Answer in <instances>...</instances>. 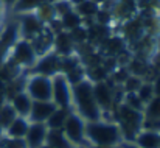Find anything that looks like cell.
Segmentation results:
<instances>
[{"mask_svg": "<svg viewBox=\"0 0 160 148\" xmlns=\"http://www.w3.org/2000/svg\"><path fill=\"white\" fill-rule=\"evenodd\" d=\"M72 111H75L86 122H97L103 119V112L93 97V83L90 80L86 78L72 84Z\"/></svg>", "mask_w": 160, "mask_h": 148, "instance_id": "obj_1", "label": "cell"}, {"mask_svg": "<svg viewBox=\"0 0 160 148\" xmlns=\"http://www.w3.org/2000/svg\"><path fill=\"white\" fill-rule=\"evenodd\" d=\"M86 142L87 147H120L123 137L115 120L101 119L86 123Z\"/></svg>", "mask_w": 160, "mask_h": 148, "instance_id": "obj_2", "label": "cell"}, {"mask_svg": "<svg viewBox=\"0 0 160 148\" xmlns=\"http://www.w3.org/2000/svg\"><path fill=\"white\" fill-rule=\"evenodd\" d=\"M38 53L33 49V44L27 39H17L16 44L9 49V51L6 53V59L16 66L20 72H30L36 61H38Z\"/></svg>", "mask_w": 160, "mask_h": 148, "instance_id": "obj_3", "label": "cell"}, {"mask_svg": "<svg viewBox=\"0 0 160 148\" xmlns=\"http://www.w3.org/2000/svg\"><path fill=\"white\" fill-rule=\"evenodd\" d=\"M23 91L33 101H48L52 100V78L28 72L25 75Z\"/></svg>", "mask_w": 160, "mask_h": 148, "instance_id": "obj_4", "label": "cell"}, {"mask_svg": "<svg viewBox=\"0 0 160 148\" xmlns=\"http://www.w3.org/2000/svg\"><path fill=\"white\" fill-rule=\"evenodd\" d=\"M86 120L82 117H79L75 111H68V115L64 122L62 126V133L65 134L67 140L70 142V145H86Z\"/></svg>", "mask_w": 160, "mask_h": 148, "instance_id": "obj_5", "label": "cell"}, {"mask_svg": "<svg viewBox=\"0 0 160 148\" xmlns=\"http://www.w3.org/2000/svg\"><path fill=\"white\" fill-rule=\"evenodd\" d=\"M52 101L56 108L72 109V84L61 72L52 77Z\"/></svg>", "mask_w": 160, "mask_h": 148, "instance_id": "obj_6", "label": "cell"}, {"mask_svg": "<svg viewBox=\"0 0 160 148\" xmlns=\"http://www.w3.org/2000/svg\"><path fill=\"white\" fill-rule=\"evenodd\" d=\"M16 24H17V30H19V38L27 39V41H33L45 28V25L38 19V16L34 13L16 16Z\"/></svg>", "mask_w": 160, "mask_h": 148, "instance_id": "obj_7", "label": "cell"}, {"mask_svg": "<svg viewBox=\"0 0 160 148\" xmlns=\"http://www.w3.org/2000/svg\"><path fill=\"white\" fill-rule=\"evenodd\" d=\"M31 73H39L45 77H53L61 72V56H58L54 51H50L44 56H39L34 67L30 70Z\"/></svg>", "mask_w": 160, "mask_h": 148, "instance_id": "obj_8", "label": "cell"}, {"mask_svg": "<svg viewBox=\"0 0 160 148\" xmlns=\"http://www.w3.org/2000/svg\"><path fill=\"white\" fill-rule=\"evenodd\" d=\"M47 134H48V128L45 123H33L30 122L27 136H25V144L27 148H41L45 145L47 142Z\"/></svg>", "mask_w": 160, "mask_h": 148, "instance_id": "obj_9", "label": "cell"}, {"mask_svg": "<svg viewBox=\"0 0 160 148\" xmlns=\"http://www.w3.org/2000/svg\"><path fill=\"white\" fill-rule=\"evenodd\" d=\"M54 109H56V104L52 100H48V101H33L28 120L33 122V123H45L48 120V117L54 112Z\"/></svg>", "mask_w": 160, "mask_h": 148, "instance_id": "obj_10", "label": "cell"}, {"mask_svg": "<svg viewBox=\"0 0 160 148\" xmlns=\"http://www.w3.org/2000/svg\"><path fill=\"white\" fill-rule=\"evenodd\" d=\"M53 51L61 58L78 53V49H76V45H75V42H73L68 31H61V33L54 34Z\"/></svg>", "mask_w": 160, "mask_h": 148, "instance_id": "obj_11", "label": "cell"}, {"mask_svg": "<svg viewBox=\"0 0 160 148\" xmlns=\"http://www.w3.org/2000/svg\"><path fill=\"white\" fill-rule=\"evenodd\" d=\"M6 101L11 104V108L14 109V112H16L19 117H27V119H28L30 111H31L33 100L28 97V94H27L23 89L19 91V92H16L12 97H9Z\"/></svg>", "mask_w": 160, "mask_h": 148, "instance_id": "obj_12", "label": "cell"}, {"mask_svg": "<svg viewBox=\"0 0 160 148\" xmlns=\"http://www.w3.org/2000/svg\"><path fill=\"white\" fill-rule=\"evenodd\" d=\"M160 144V133L151 131V130H140L135 136L134 142L129 145H134L135 148H159Z\"/></svg>", "mask_w": 160, "mask_h": 148, "instance_id": "obj_13", "label": "cell"}, {"mask_svg": "<svg viewBox=\"0 0 160 148\" xmlns=\"http://www.w3.org/2000/svg\"><path fill=\"white\" fill-rule=\"evenodd\" d=\"M28 126H30V120L27 117H19L17 115L9 123V126L3 131V136L9 137V139H25Z\"/></svg>", "mask_w": 160, "mask_h": 148, "instance_id": "obj_14", "label": "cell"}, {"mask_svg": "<svg viewBox=\"0 0 160 148\" xmlns=\"http://www.w3.org/2000/svg\"><path fill=\"white\" fill-rule=\"evenodd\" d=\"M100 8H101V6H100L97 2H93V0H84L82 3L73 6V9L81 16V19L84 20V24L93 22V19H95L97 13L100 11Z\"/></svg>", "mask_w": 160, "mask_h": 148, "instance_id": "obj_15", "label": "cell"}, {"mask_svg": "<svg viewBox=\"0 0 160 148\" xmlns=\"http://www.w3.org/2000/svg\"><path fill=\"white\" fill-rule=\"evenodd\" d=\"M58 20H59V24H61V28H62V31H73L75 28H78V27H81L82 24H84V20L81 19V16L75 11V9H70V11H67L65 14H62L61 17H58Z\"/></svg>", "mask_w": 160, "mask_h": 148, "instance_id": "obj_16", "label": "cell"}, {"mask_svg": "<svg viewBox=\"0 0 160 148\" xmlns=\"http://www.w3.org/2000/svg\"><path fill=\"white\" fill-rule=\"evenodd\" d=\"M45 0H17V3L12 6L11 14L14 16H20V14H28V13H34Z\"/></svg>", "mask_w": 160, "mask_h": 148, "instance_id": "obj_17", "label": "cell"}, {"mask_svg": "<svg viewBox=\"0 0 160 148\" xmlns=\"http://www.w3.org/2000/svg\"><path fill=\"white\" fill-rule=\"evenodd\" d=\"M34 14L38 16V19H39L44 25H48L50 22H53L54 19H58L53 3H52V2H47V0L34 11Z\"/></svg>", "mask_w": 160, "mask_h": 148, "instance_id": "obj_18", "label": "cell"}, {"mask_svg": "<svg viewBox=\"0 0 160 148\" xmlns=\"http://www.w3.org/2000/svg\"><path fill=\"white\" fill-rule=\"evenodd\" d=\"M47 145L53 148H70V142L67 140L65 134L62 133V130H48L47 134Z\"/></svg>", "mask_w": 160, "mask_h": 148, "instance_id": "obj_19", "label": "cell"}, {"mask_svg": "<svg viewBox=\"0 0 160 148\" xmlns=\"http://www.w3.org/2000/svg\"><path fill=\"white\" fill-rule=\"evenodd\" d=\"M68 111L70 109H61V108H56L54 112L48 117V120L45 122L47 128L48 130H62L64 126V122L68 115Z\"/></svg>", "mask_w": 160, "mask_h": 148, "instance_id": "obj_20", "label": "cell"}, {"mask_svg": "<svg viewBox=\"0 0 160 148\" xmlns=\"http://www.w3.org/2000/svg\"><path fill=\"white\" fill-rule=\"evenodd\" d=\"M17 117V114L14 112V109L11 108V104L8 101H3L0 104V126L3 128V131L9 126V123Z\"/></svg>", "mask_w": 160, "mask_h": 148, "instance_id": "obj_21", "label": "cell"}, {"mask_svg": "<svg viewBox=\"0 0 160 148\" xmlns=\"http://www.w3.org/2000/svg\"><path fill=\"white\" fill-rule=\"evenodd\" d=\"M143 119H160V97H152L143 108Z\"/></svg>", "mask_w": 160, "mask_h": 148, "instance_id": "obj_22", "label": "cell"}, {"mask_svg": "<svg viewBox=\"0 0 160 148\" xmlns=\"http://www.w3.org/2000/svg\"><path fill=\"white\" fill-rule=\"evenodd\" d=\"M143 81H145V80H143L142 77H137V75L131 73V75L124 80V83H123L120 87H121L123 94H126V92H137Z\"/></svg>", "mask_w": 160, "mask_h": 148, "instance_id": "obj_23", "label": "cell"}, {"mask_svg": "<svg viewBox=\"0 0 160 148\" xmlns=\"http://www.w3.org/2000/svg\"><path fill=\"white\" fill-rule=\"evenodd\" d=\"M121 103L126 104V106H129V108H132V109H135V111H140V112H143V108H145V104L142 103V100L138 98V95L135 92H126V94H123Z\"/></svg>", "mask_w": 160, "mask_h": 148, "instance_id": "obj_24", "label": "cell"}, {"mask_svg": "<svg viewBox=\"0 0 160 148\" xmlns=\"http://www.w3.org/2000/svg\"><path fill=\"white\" fill-rule=\"evenodd\" d=\"M70 36H72V39H73L76 49L86 45V44H87V27L82 24L81 27H78V28H75L73 31H70Z\"/></svg>", "mask_w": 160, "mask_h": 148, "instance_id": "obj_25", "label": "cell"}, {"mask_svg": "<svg viewBox=\"0 0 160 148\" xmlns=\"http://www.w3.org/2000/svg\"><path fill=\"white\" fill-rule=\"evenodd\" d=\"M135 94L138 95V98L142 100V103H143V104H146L149 100L154 97V89H152V84H151V81H146V80H145Z\"/></svg>", "mask_w": 160, "mask_h": 148, "instance_id": "obj_26", "label": "cell"}, {"mask_svg": "<svg viewBox=\"0 0 160 148\" xmlns=\"http://www.w3.org/2000/svg\"><path fill=\"white\" fill-rule=\"evenodd\" d=\"M53 6H54V11H56V16L58 17H61L67 11L73 9V6H72V3L68 0H56V2H53Z\"/></svg>", "mask_w": 160, "mask_h": 148, "instance_id": "obj_27", "label": "cell"}, {"mask_svg": "<svg viewBox=\"0 0 160 148\" xmlns=\"http://www.w3.org/2000/svg\"><path fill=\"white\" fill-rule=\"evenodd\" d=\"M142 128H143V130H151V131L160 133V119H143Z\"/></svg>", "mask_w": 160, "mask_h": 148, "instance_id": "obj_28", "label": "cell"}, {"mask_svg": "<svg viewBox=\"0 0 160 148\" xmlns=\"http://www.w3.org/2000/svg\"><path fill=\"white\" fill-rule=\"evenodd\" d=\"M151 84H152V89H154V95L160 97V73L154 75V78L151 80Z\"/></svg>", "mask_w": 160, "mask_h": 148, "instance_id": "obj_29", "label": "cell"}, {"mask_svg": "<svg viewBox=\"0 0 160 148\" xmlns=\"http://www.w3.org/2000/svg\"><path fill=\"white\" fill-rule=\"evenodd\" d=\"M6 16H8V11H6V8L3 6V3L0 2V28L6 24Z\"/></svg>", "mask_w": 160, "mask_h": 148, "instance_id": "obj_30", "label": "cell"}, {"mask_svg": "<svg viewBox=\"0 0 160 148\" xmlns=\"http://www.w3.org/2000/svg\"><path fill=\"white\" fill-rule=\"evenodd\" d=\"M2 3H3V6L6 8V11L8 13H11V9H12V6L17 3V0H0Z\"/></svg>", "mask_w": 160, "mask_h": 148, "instance_id": "obj_31", "label": "cell"}, {"mask_svg": "<svg viewBox=\"0 0 160 148\" xmlns=\"http://www.w3.org/2000/svg\"><path fill=\"white\" fill-rule=\"evenodd\" d=\"M93 2H97L100 6H104V8H110V5L113 3V0H93Z\"/></svg>", "mask_w": 160, "mask_h": 148, "instance_id": "obj_32", "label": "cell"}, {"mask_svg": "<svg viewBox=\"0 0 160 148\" xmlns=\"http://www.w3.org/2000/svg\"><path fill=\"white\" fill-rule=\"evenodd\" d=\"M70 3H72V6H76V5H79V3H82L84 0H68Z\"/></svg>", "mask_w": 160, "mask_h": 148, "instance_id": "obj_33", "label": "cell"}, {"mask_svg": "<svg viewBox=\"0 0 160 148\" xmlns=\"http://www.w3.org/2000/svg\"><path fill=\"white\" fill-rule=\"evenodd\" d=\"M70 148H89V147H86V145H72Z\"/></svg>", "mask_w": 160, "mask_h": 148, "instance_id": "obj_34", "label": "cell"}, {"mask_svg": "<svg viewBox=\"0 0 160 148\" xmlns=\"http://www.w3.org/2000/svg\"><path fill=\"white\" fill-rule=\"evenodd\" d=\"M89 148H121V145L120 147H89Z\"/></svg>", "mask_w": 160, "mask_h": 148, "instance_id": "obj_35", "label": "cell"}, {"mask_svg": "<svg viewBox=\"0 0 160 148\" xmlns=\"http://www.w3.org/2000/svg\"><path fill=\"white\" fill-rule=\"evenodd\" d=\"M123 145H124V147H126V148H135V147H134V145H129V144H123Z\"/></svg>", "mask_w": 160, "mask_h": 148, "instance_id": "obj_36", "label": "cell"}, {"mask_svg": "<svg viewBox=\"0 0 160 148\" xmlns=\"http://www.w3.org/2000/svg\"><path fill=\"white\" fill-rule=\"evenodd\" d=\"M2 137H3V128L0 126V139H2Z\"/></svg>", "mask_w": 160, "mask_h": 148, "instance_id": "obj_37", "label": "cell"}, {"mask_svg": "<svg viewBox=\"0 0 160 148\" xmlns=\"http://www.w3.org/2000/svg\"><path fill=\"white\" fill-rule=\"evenodd\" d=\"M41 148H53V147H50V145H47V144H45V145H42Z\"/></svg>", "mask_w": 160, "mask_h": 148, "instance_id": "obj_38", "label": "cell"}, {"mask_svg": "<svg viewBox=\"0 0 160 148\" xmlns=\"http://www.w3.org/2000/svg\"><path fill=\"white\" fill-rule=\"evenodd\" d=\"M47 2H52V3H53V2H56V0H47Z\"/></svg>", "mask_w": 160, "mask_h": 148, "instance_id": "obj_39", "label": "cell"}, {"mask_svg": "<svg viewBox=\"0 0 160 148\" xmlns=\"http://www.w3.org/2000/svg\"><path fill=\"white\" fill-rule=\"evenodd\" d=\"M121 148H126V147H124V145H121Z\"/></svg>", "mask_w": 160, "mask_h": 148, "instance_id": "obj_40", "label": "cell"}, {"mask_svg": "<svg viewBox=\"0 0 160 148\" xmlns=\"http://www.w3.org/2000/svg\"><path fill=\"white\" fill-rule=\"evenodd\" d=\"M159 148H160V144H159Z\"/></svg>", "mask_w": 160, "mask_h": 148, "instance_id": "obj_41", "label": "cell"}]
</instances>
